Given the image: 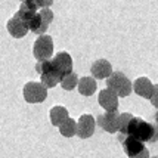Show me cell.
<instances>
[{
	"label": "cell",
	"mask_w": 158,
	"mask_h": 158,
	"mask_svg": "<svg viewBox=\"0 0 158 158\" xmlns=\"http://www.w3.org/2000/svg\"><path fill=\"white\" fill-rule=\"evenodd\" d=\"M127 136L138 139L140 142H157L158 140V127L154 124L145 121L139 117H133L126 129Z\"/></svg>",
	"instance_id": "6da1fadb"
},
{
	"label": "cell",
	"mask_w": 158,
	"mask_h": 158,
	"mask_svg": "<svg viewBox=\"0 0 158 158\" xmlns=\"http://www.w3.org/2000/svg\"><path fill=\"white\" fill-rule=\"evenodd\" d=\"M35 14H37V12H34L33 9H30V7H28L27 5L22 2V3H21V6H19V9H18V12H16L14 16L19 18L21 21H24V22H27V24H28V22H30V19H31Z\"/></svg>",
	"instance_id": "ac0fdd59"
},
{
	"label": "cell",
	"mask_w": 158,
	"mask_h": 158,
	"mask_svg": "<svg viewBox=\"0 0 158 158\" xmlns=\"http://www.w3.org/2000/svg\"><path fill=\"white\" fill-rule=\"evenodd\" d=\"M59 131L64 138H73L77 135V121L73 118L65 120L64 123L59 126Z\"/></svg>",
	"instance_id": "2e32d148"
},
{
	"label": "cell",
	"mask_w": 158,
	"mask_h": 158,
	"mask_svg": "<svg viewBox=\"0 0 158 158\" xmlns=\"http://www.w3.org/2000/svg\"><path fill=\"white\" fill-rule=\"evenodd\" d=\"M155 121H157V124H158V111H157V114H155Z\"/></svg>",
	"instance_id": "484cf974"
},
{
	"label": "cell",
	"mask_w": 158,
	"mask_h": 158,
	"mask_svg": "<svg viewBox=\"0 0 158 158\" xmlns=\"http://www.w3.org/2000/svg\"><path fill=\"white\" fill-rule=\"evenodd\" d=\"M69 118V114H68V110L65 108V106H61V105H58V106H53L52 110H50V121L53 126L56 127H59L65 120H68Z\"/></svg>",
	"instance_id": "5bb4252c"
},
{
	"label": "cell",
	"mask_w": 158,
	"mask_h": 158,
	"mask_svg": "<svg viewBox=\"0 0 158 158\" xmlns=\"http://www.w3.org/2000/svg\"><path fill=\"white\" fill-rule=\"evenodd\" d=\"M152 90H154V84H152L151 80L146 78V77H139V78H136L135 83H133V92L140 98L149 99L152 95Z\"/></svg>",
	"instance_id": "7c38bea8"
},
{
	"label": "cell",
	"mask_w": 158,
	"mask_h": 158,
	"mask_svg": "<svg viewBox=\"0 0 158 158\" xmlns=\"http://www.w3.org/2000/svg\"><path fill=\"white\" fill-rule=\"evenodd\" d=\"M149 158H158V157H149Z\"/></svg>",
	"instance_id": "4316f807"
},
{
	"label": "cell",
	"mask_w": 158,
	"mask_h": 158,
	"mask_svg": "<svg viewBox=\"0 0 158 158\" xmlns=\"http://www.w3.org/2000/svg\"><path fill=\"white\" fill-rule=\"evenodd\" d=\"M6 28H7V33L12 35V37H15V39H22V37H25L27 33L30 31L27 22L21 21L19 18H16V16H12L10 19L7 21Z\"/></svg>",
	"instance_id": "8fae6325"
},
{
	"label": "cell",
	"mask_w": 158,
	"mask_h": 158,
	"mask_svg": "<svg viewBox=\"0 0 158 158\" xmlns=\"http://www.w3.org/2000/svg\"><path fill=\"white\" fill-rule=\"evenodd\" d=\"M149 101H151V103L155 108H158V84H154V90H152V95L149 98Z\"/></svg>",
	"instance_id": "603a6c76"
},
{
	"label": "cell",
	"mask_w": 158,
	"mask_h": 158,
	"mask_svg": "<svg viewBox=\"0 0 158 158\" xmlns=\"http://www.w3.org/2000/svg\"><path fill=\"white\" fill-rule=\"evenodd\" d=\"M96 80L93 77H81L78 78V83H77V89H78V93L83 95V96H92L95 92H96Z\"/></svg>",
	"instance_id": "4fadbf2b"
},
{
	"label": "cell",
	"mask_w": 158,
	"mask_h": 158,
	"mask_svg": "<svg viewBox=\"0 0 158 158\" xmlns=\"http://www.w3.org/2000/svg\"><path fill=\"white\" fill-rule=\"evenodd\" d=\"M39 15H40V18H41V27L35 34L41 35L46 33V30L49 28V25L52 24V21H53V12L50 10V7H43L40 12H39Z\"/></svg>",
	"instance_id": "9a60e30c"
},
{
	"label": "cell",
	"mask_w": 158,
	"mask_h": 158,
	"mask_svg": "<svg viewBox=\"0 0 158 158\" xmlns=\"http://www.w3.org/2000/svg\"><path fill=\"white\" fill-rule=\"evenodd\" d=\"M96 123L99 124L105 131H108V133H117L118 127H120V114H118L117 111L101 114V115L96 118Z\"/></svg>",
	"instance_id": "ba28073f"
},
{
	"label": "cell",
	"mask_w": 158,
	"mask_h": 158,
	"mask_svg": "<svg viewBox=\"0 0 158 158\" xmlns=\"http://www.w3.org/2000/svg\"><path fill=\"white\" fill-rule=\"evenodd\" d=\"M52 65H53V71L59 76V78L73 73V58L67 52H59L58 55L53 56Z\"/></svg>",
	"instance_id": "5b68a950"
},
{
	"label": "cell",
	"mask_w": 158,
	"mask_h": 158,
	"mask_svg": "<svg viewBox=\"0 0 158 158\" xmlns=\"http://www.w3.org/2000/svg\"><path fill=\"white\" fill-rule=\"evenodd\" d=\"M21 2H24V0H21Z\"/></svg>",
	"instance_id": "83f0119b"
},
{
	"label": "cell",
	"mask_w": 158,
	"mask_h": 158,
	"mask_svg": "<svg viewBox=\"0 0 158 158\" xmlns=\"http://www.w3.org/2000/svg\"><path fill=\"white\" fill-rule=\"evenodd\" d=\"M106 89L112 90L118 98H127L133 90V83L123 73L117 71L106 78Z\"/></svg>",
	"instance_id": "7a4b0ae2"
},
{
	"label": "cell",
	"mask_w": 158,
	"mask_h": 158,
	"mask_svg": "<svg viewBox=\"0 0 158 158\" xmlns=\"http://www.w3.org/2000/svg\"><path fill=\"white\" fill-rule=\"evenodd\" d=\"M90 73L95 80H105L114 73L112 71V65L106 59H98L92 64V68H90Z\"/></svg>",
	"instance_id": "30bf717a"
},
{
	"label": "cell",
	"mask_w": 158,
	"mask_h": 158,
	"mask_svg": "<svg viewBox=\"0 0 158 158\" xmlns=\"http://www.w3.org/2000/svg\"><path fill=\"white\" fill-rule=\"evenodd\" d=\"M95 127H96V120L90 114H83L80 115L78 121H77V135L80 139H89L93 136L95 133Z\"/></svg>",
	"instance_id": "8992f818"
},
{
	"label": "cell",
	"mask_w": 158,
	"mask_h": 158,
	"mask_svg": "<svg viewBox=\"0 0 158 158\" xmlns=\"http://www.w3.org/2000/svg\"><path fill=\"white\" fill-rule=\"evenodd\" d=\"M33 55L37 61L50 59L53 55V39L48 34L39 35L33 46Z\"/></svg>",
	"instance_id": "3957f363"
},
{
	"label": "cell",
	"mask_w": 158,
	"mask_h": 158,
	"mask_svg": "<svg viewBox=\"0 0 158 158\" xmlns=\"http://www.w3.org/2000/svg\"><path fill=\"white\" fill-rule=\"evenodd\" d=\"M41 27V18H40V15H39V12L30 19V22H28V30L30 31H33V33H37L39 30H40Z\"/></svg>",
	"instance_id": "7402d4cb"
},
{
	"label": "cell",
	"mask_w": 158,
	"mask_h": 158,
	"mask_svg": "<svg viewBox=\"0 0 158 158\" xmlns=\"http://www.w3.org/2000/svg\"><path fill=\"white\" fill-rule=\"evenodd\" d=\"M131 118H133V115L129 114V112L120 114V127H118V131H120L121 135L126 133V129H127V126H129V123H130Z\"/></svg>",
	"instance_id": "44dd1931"
},
{
	"label": "cell",
	"mask_w": 158,
	"mask_h": 158,
	"mask_svg": "<svg viewBox=\"0 0 158 158\" xmlns=\"http://www.w3.org/2000/svg\"><path fill=\"white\" fill-rule=\"evenodd\" d=\"M53 5V0H37V6L39 7H50Z\"/></svg>",
	"instance_id": "cb8c5ba5"
},
{
	"label": "cell",
	"mask_w": 158,
	"mask_h": 158,
	"mask_svg": "<svg viewBox=\"0 0 158 158\" xmlns=\"http://www.w3.org/2000/svg\"><path fill=\"white\" fill-rule=\"evenodd\" d=\"M133 158H149V151L145 148V149L140 152V154H138L136 157H133Z\"/></svg>",
	"instance_id": "d4e9b609"
},
{
	"label": "cell",
	"mask_w": 158,
	"mask_h": 158,
	"mask_svg": "<svg viewBox=\"0 0 158 158\" xmlns=\"http://www.w3.org/2000/svg\"><path fill=\"white\" fill-rule=\"evenodd\" d=\"M22 95L28 103H41L48 98V89L40 81H28L22 89Z\"/></svg>",
	"instance_id": "277c9868"
},
{
	"label": "cell",
	"mask_w": 158,
	"mask_h": 158,
	"mask_svg": "<svg viewBox=\"0 0 158 158\" xmlns=\"http://www.w3.org/2000/svg\"><path fill=\"white\" fill-rule=\"evenodd\" d=\"M118 139H120V142L123 145V149H124V152H126V155L129 158L136 157L138 154H140V152L145 149L143 142L131 138V136H127V135H121V133H120V135H118Z\"/></svg>",
	"instance_id": "52a82bcc"
},
{
	"label": "cell",
	"mask_w": 158,
	"mask_h": 158,
	"mask_svg": "<svg viewBox=\"0 0 158 158\" xmlns=\"http://www.w3.org/2000/svg\"><path fill=\"white\" fill-rule=\"evenodd\" d=\"M61 86L64 90H71L76 89L77 87V83H78V77H77V74L73 71V73H69V74H67V76H64L61 78Z\"/></svg>",
	"instance_id": "e0dca14e"
},
{
	"label": "cell",
	"mask_w": 158,
	"mask_h": 158,
	"mask_svg": "<svg viewBox=\"0 0 158 158\" xmlns=\"http://www.w3.org/2000/svg\"><path fill=\"white\" fill-rule=\"evenodd\" d=\"M59 81H61V78H59V76L56 74L55 71H53V73H48V74H43V76H40V83L44 86V87H46V89L55 87Z\"/></svg>",
	"instance_id": "d6986e66"
},
{
	"label": "cell",
	"mask_w": 158,
	"mask_h": 158,
	"mask_svg": "<svg viewBox=\"0 0 158 158\" xmlns=\"http://www.w3.org/2000/svg\"><path fill=\"white\" fill-rule=\"evenodd\" d=\"M35 71L43 76L48 73H53V65H52V59H43V61H37L35 64Z\"/></svg>",
	"instance_id": "ffe728a7"
},
{
	"label": "cell",
	"mask_w": 158,
	"mask_h": 158,
	"mask_svg": "<svg viewBox=\"0 0 158 158\" xmlns=\"http://www.w3.org/2000/svg\"><path fill=\"white\" fill-rule=\"evenodd\" d=\"M98 102L106 112H114L118 111V96L110 89H103L99 92Z\"/></svg>",
	"instance_id": "9c48e42d"
}]
</instances>
